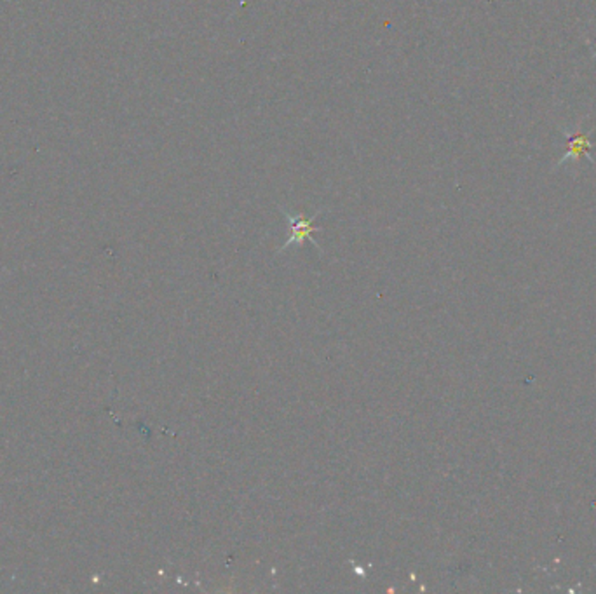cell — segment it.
<instances>
[{"mask_svg": "<svg viewBox=\"0 0 596 594\" xmlns=\"http://www.w3.org/2000/svg\"><path fill=\"white\" fill-rule=\"evenodd\" d=\"M279 209H281L284 218H286L291 225V237L286 241V243H284V246L279 249V253L290 248L291 244H298L300 246V244H302L305 239H309L315 248H319L318 243L313 239V233L321 231V227H315L314 225V220L321 215V211L315 213L313 218H305L303 215H291V213L288 211V209H284L283 206H279Z\"/></svg>", "mask_w": 596, "mask_h": 594, "instance_id": "cell-1", "label": "cell"}, {"mask_svg": "<svg viewBox=\"0 0 596 594\" xmlns=\"http://www.w3.org/2000/svg\"><path fill=\"white\" fill-rule=\"evenodd\" d=\"M567 136V152L562 159L558 161V166L567 164V162H577L582 157H590V150L593 144L590 140V133L577 131L574 134H565ZM591 161V157H590Z\"/></svg>", "mask_w": 596, "mask_h": 594, "instance_id": "cell-2", "label": "cell"}]
</instances>
